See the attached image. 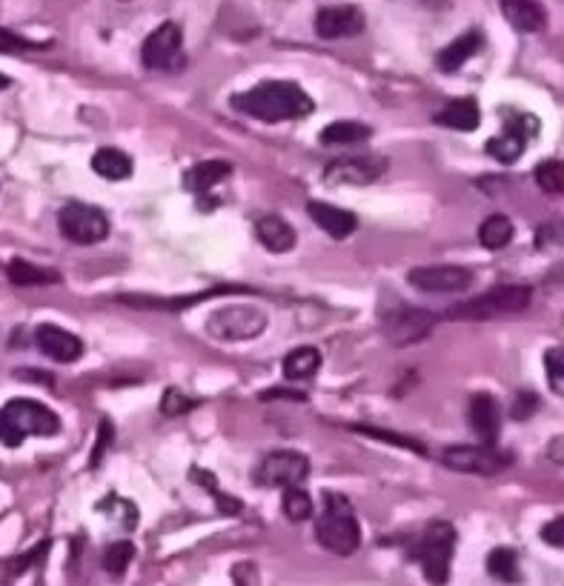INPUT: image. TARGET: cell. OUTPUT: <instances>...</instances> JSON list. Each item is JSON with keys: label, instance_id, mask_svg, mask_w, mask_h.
I'll return each instance as SVG.
<instances>
[{"label": "cell", "instance_id": "obj_32", "mask_svg": "<svg viewBox=\"0 0 564 586\" xmlns=\"http://www.w3.org/2000/svg\"><path fill=\"white\" fill-rule=\"evenodd\" d=\"M132 558H135V546L130 541H115V543H109L103 552V570L118 578L126 572V566L132 563Z\"/></svg>", "mask_w": 564, "mask_h": 586}, {"label": "cell", "instance_id": "obj_45", "mask_svg": "<svg viewBox=\"0 0 564 586\" xmlns=\"http://www.w3.org/2000/svg\"><path fill=\"white\" fill-rule=\"evenodd\" d=\"M9 83H12V81L4 75V72H0V89H9Z\"/></svg>", "mask_w": 564, "mask_h": 586}, {"label": "cell", "instance_id": "obj_20", "mask_svg": "<svg viewBox=\"0 0 564 586\" xmlns=\"http://www.w3.org/2000/svg\"><path fill=\"white\" fill-rule=\"evenodd\" d=\"M501 14L519 32H541L548 26V12L539 0H501Z\"/></svg>", "mask_w": 564, "mask_h": 586}, {"label": "cell", "instance_id": "obj_17", "mask_svg": "<svg viewBox=\"0 0 564 586\" xmlns=\"http://www.w3.org/2000/svg\"><path fill=\"white\" fill-rule=\"evenodd\" d=\"M470 424L487 447H496L501 432V409L499 400L487 392H476L470 398Z\"/></svg>", "mask_w": 564, "mask_h": 586}, {"label": "cell", "instance_id": "obj_42", "mask_svg": "<svg viewBox=\"0 0 564 586\" xmlns=\"http://www.w3.org/2000/svg\"><path fill=\"white\" fill-rule=\"evenodd\" d=\"M541 541L550 543V546L564 549V518H556V521H550V524H544V526H541Z\"/></svg>", "mask_w": 564, "mask_h": 586}, {"label": "cell", "instance_id": "obj_36", "mask_svg": "<svg viewBox=\"0 0 564 586\" xmlns=\"http://www.w3.org/2000/svg\"><path fill=\"white\" fill-rule=\"evenodd\" d=\"M192 478L212 492V498H218V506H221V512H227V515H235V512H241V501H235L232 495H224V492L218 489V484L212 481V475H209V472H204V469H192Z\"/></svg>", "mask_w": 564, "mask_h": 586}, {"label": "cell", "instance_id": "obj_39", "mask_svg": "<svg viewBox=\"0 0 564 586\" xmlns=\"http://www.w3.org/2000/svg\"><path fill=\"white\" fill-rule=\"evenodd\" d=\"M46 552H49V541H44V543H38L34 549H29L26 555L9 561V563H6V566H9V578H17V575H24L26 570H32V566L38 563Z\"/></svg>", "mask_w": 564, "mask_h": 586}, {"label": "cell", "instance_id": "obj_44", "mask_svg": "<svg viewBox=\"0 0 564 586\" xmlns=\"http://www.w3.org/2000/svg\"><path fill=\"white\" fill-rule=\"evenodd\" d=\"M264 400H269V398H293V400H306V395H301V392H281V389H272V392H264L261 395Z\"/></svg>", "mask_w": 564, "mask_h": 586}, {"label": "cell", "instance_id": "obj_31", "mask_svg": "<svg viewBox=\"0 0 564 586\" xmlns=\"http://www.w3.org/2000/svg\"><path fill=\"white\" fill-rule=\"evenodd\" d=\"M541 192L548 195H564V160H544L533 172Z\"/></svg>", "mask_w": 564, "mask_h": 586}, {"label": "cell", "instance_id": "obj_46", "mask_svg": "<svg viewBox=\"0 0 564 586\" xmlns=\"http://www.w3.org/2000/svg\"><path fill=\"white\" fill-rule=\"evenodd\" d=\"M9 46H12V43H0V52H6Z\"/></svg>", "mask_w": 564, "mask_h": 586}, {"label": "cell", "instance_id": "obj_21", "mask_svg": "<svg viewBox=\"0 0 564 586\" xmlns=\"http://www.w3.org/2000/svg\"><path fill=\"white\" fill-rule=\"evenodd\" d=\"M435 123L447 126V130H456V132H472V130H479V123H481V109L472 98H456L435 115Z\"/></svg>", "mask_w": 564, "mask_h": 586}, {"label": "cell", "instance_id": "obj_6", "mask_svg": "<svg viewBox=\"0 0 564 586\" xmlns=\"http://www.w3.org/2000/svg\"><path fill=\"white\" fill-rule=\"evenodd\" d=\"M442 464L452 472H462V475H484V478H493V475L504 472L513 464V455L499 452L487 444L484 447L456 444V447H447L442 452Z\"/></svg>", "mask_w": 564, "mask_h": 586}, {"label": "cell", "instance_id": "obj_9", "mask_svg": "<svg viewBox=\"0 0 564 586\" xmlns=\"http://www.w3.org/2000/svg\"><path fill=\"white\" fill-rule=\"evenodd\" d=\"M381 318H384L381 321L384 335L395 346H410V343L424 341L433 332L435 321H439L433 312H427V309H415V306H395Z\"/></svg>", "mask_w": 564, "mask_h": 586}, {"label": "cell", "instance_id": "obj_5", "mask_svg": "<svg viewBox=\"0 0 564 586\" xmlns=\"http://www.w3.org/2000/svg\"><path fill=\"white\" fill-rule=\"evenodd\" d=\"M269 318L264 309L258 306H249V303H238V306H227V309H218L215 315H209L207 321V332L218 341H252L258 338L264 329H267Z\"/></svg>", "mask_w": 564, "mask_h": 586}, {"label": "cell", "instance_id": "obj_28", "mask_svg": "<svg viewBox=\"0 0 564 586\" xmlns=\"http://www.w3.org/2000/svg\"><path fill=\"white\" fill-rule=\"evenodd\" d=\"M373 135V130L367 123L358 120H335L330 126H324L321 132V143L326 146H350V143H364Z\"/></svg>", "mask_w": 564, "mask_h": 586}, {"label": "cell", "instance_id": "obj_12", "mask_svg": "<svg viewBox=\"0 0 564 586\" xmlns=\"http://www.w3.org/2000/svg\"><path fill=\"white\" fill-rule=\"evenodd\" d=\"M6 415L17 424L24 435H38V437H52L61 432V418L54 415L46 404L32 398H12L4 407Z\"/></svg>", "mask_w": 564, "mask_h": 586}, {"label": "cell", "instance_id": "obj_40", "mask_svg": "<svg viewBox=\"0 0 564 586\" xmlns=\"http://www.w3.org/2000/svg\"><path fill=\"white\" fill-rule=\"evenodd\" d=\"M24 437H26V435H24L21 429H17V424L6 415V409H0V444H6V447L15 449V447L24 444Z\"/></svg>", "mask_w": 564, "mask_h": 586}, {"label": "cell", "instance_id": "obj_43", "mask_svg": "<svg viewBox=\"0 0 564 586\" xmlns=\"http://www.w3.org/2000/svg\"><path fill=\"white\" fill-rule=\"evenodd\" d=\"M544 283H550V286H564V264L553 266L548 272V278H544Z\"/></svg>", "mask_w": 564, "mask_h": 586}, {"label": "cell", "instance_id": "obj_34", "mask_svg": "<svg viewBox=\"0 0 564 586\" xmlns=\"http://www.w3.org/2000/svg\"><path fill=\"white\" fill-rule=\"evenodd\" d=\"M353 432L358 435H367V437H375V441H384V444H393V447H404V449H413V452H427V447L422 441H413L407 435H398V432H390V429H375V427H353Z\"/></svg>", "mask_w": 564, "mask_h": 586}, {"label": "cell", "instance_id": "obj_2", "mask_svg": "<svg viewBox=\"0 0 564 586\" xmlns=\"http://www.w3.org/2000/svg\"><path fill=\"white\" fill-rule=\"evenodd\" d=\"M316 538L324 549L347 558L358 552L361 546V526L353 515V506L344 495L326 492L324 495V515L316 524Z\"/></svg>", "mask_w": 564, "mask_h": 586}, {"label": "cell", "instance_id": "obj_24", "mask_svg": "<svg viewBox=\"0 0 564 586\" xmlns=\"http://www.w3.org/2000/svg\"><path fill=\"white\" fill-rule=\"evenodd\" d=\"M232 175V167L227 160H204V163H198V167H192L184 178V187L195 195H204L209 192L212 187H218L221 180H227Z\"/></svg>", "mask_w": 564, "mask_h": 586}, {"label": "cell", "instance_id": "obj_8", "mask_svg": "<svg viewBox=\"0 0 564 586\" xmlns=\"http://www.w3.org/2000/svg\"><path fill=\"white\" fill-rule=\"evenodd\" d=\"M309 475V457L296 449H278L264 455V461L256 469V484L272 486V489H289L301 486Z\"/></svg>", "mask_w": 564, "mask_h": 586}, {"label": "cell", "instance_id": "obj_25", "mask_svg": "<svg viewBox=\"0 0 564 586\" xmlns=\"http://www.w3.org/2000/svg\"><path fill=\"white\" fill-rule=\"evenodd\" d=\"M92 169L103 180H126L132 175V158L115 149V146H103V149L92 155Z\"/></svg>", "mask_w": 564, "mask_h": 586}, {"label": "cell", "instance_id": "obj_23", "mask_svg": "<svg viewBox=\"0 0 564 586\" xmlns=\"http://www.w3.org/2000/svg\"><path fill=\"white\" fill-rule=\"evenodd\" d=\"M481 43H484L481 32H464V34H459L456 41L447 43L439 52V61H435V63H439L442 72H456L459 66H464L472 58V54L481 49Z\"/></svg>", "mask_w": 564, "mask_h": 586}, {"label": "cell", "instance_id": "obj_27", "mask_svg": "<svg viewBox=\"0 0 564 586\" xmlns=\"http://www.w3.org/2000/svg\"><path fill=\"white\" fill-rule=\"evenodd\" d=\"M6 274L15 286H46V283H58L61 274L54 269H44V266H34L29 261H21L15 258L9 266H6Z\"/></svg>", "mask_w": 564, "mask_h": 586}, {"label": "cell", "instance_id": "obj_29", "mask_svg": "<svg viewBox=\"0 0 564 586\" xmlns=\"http://www.w3.org/2000/svg\"><path fill=\"white\" fill-rule=\"evenodd\" d=\"M479 241L484 249L496 252L513 241V221L507 215H490L479 226Z\"/></svg>", "mask_w": 564, "mask_h": 586}, {"label": "cell", "instance_id": "obj_35", "mask_svg": "<svg viewBox=\"0 0 564 586\" xmlns=\"http://www.w3.org/2000/svg\"><path fill=\"white\" fill-rule=\"evenodd\" d=\"M544 372H548L553 392L564 398V346H556V350L544 355Z\"/></svg>", "mask_w": 564, "mask_h": 586}, {"label": "cell", "instance_id": "obj_16", "mask_svg": "<svg viewBox=\"0 0 564 586\" xmlns=\"http://www.w3.org/2000/svg\"><path fill=\"white\" fill-rule=\"evenodd\" d=\"M364 29V14L355 6H326L316 14V32L324 41L353 38Z\"/></svg>", "mask_w": 564, "mask_h": 586}, {"label": "cell", "instance_id": "obj_1", "mask_svg": "<svg viewBox=\"0 0 564 586\" xmlns=\"http://www.w3.org/2000/svg\"><path fill=\"white\" fill-rule=\"evenodd\" d=\"M232 109L264 123L301 120L316 112V101L293 81H264L241 95H232Z\"/></svg>", "mask_w": 564, "mask_h": 586}, {"label": "cell", "instance_id": "obj_26", "mask_svg": "<svg viewBox=\"0 0 564 586\" xmlns=\"http://www.w3.org/2000/svg\"><path fill=\"white\" fill-rule=\"evenodd\" d=\"M321 370V352L316 346H298L284 358V378L287 380H306Z\"/></svg>", "mask_w": 564, "mask_h": 586}, {"label": "cell", "instance_id": "obj_18", "mask_svg": "<svg viewBox=\"0 0 564 586\" xmlns=\"http://www.w3.org/2000/svg\"><path fill=\"white\" fill-rule=\"evenodd\" d=\"M306 212H309V217L316 221V226H321L330 237H338V241H344V237H350V235L358 229V221H355L353 212L338 209V207H333V204H324V200H309Z\"/></svg>", "mask_w": 564, "mask_h": 586}, {"label": "cell", "instance_id": "obj_41", "mask_svg": "<svg viewBox=\"0 0 564 586\" xmlns=\"http://www.w3.org/2000/svg\"><path fill=\"white\" fill-rule=\"evenodd\" d=\"M539 407V398L533 392H519L516 400H513V418L516 420H524V418H530Z\"/></svg>", "mask_w": 564, "mask_h": 586}, {"label": "cell", "instance_id": "obj_33", "mask_svg": "<svg viewBox=\"0 0 564 586\" xmlns=\"http://www.w3.org/2000/svg\"><path fill=\"white\" fill-rule=\"evenodd\" d=\"M284 515L293 524H301L313 515V498H309V492H304L301 486H289L284 492Z\"/></svg>", "mask_w": 564, "mask_h": 586}, {"label": "cell", "instance_id": "obj_15", "mask_svg": "<svg viewBox=\"0 0 564 586\" xmlns=\"http://www.w3.org/2000/svg\"><path fill=\"white\" fill-rule=\"evenodd\" d=\"M34 343H38V350L46 358L58 360V363H72L83 355V341L54 323H41L34 329Z\"/></svg>", "mask_w": 564, "mask_h": 586}, {"label": "cell", "instance_id": "obj_19", "mask_svg": "<svg viewBox=\"0 0 564 586\" xmlns=\"http://www.w3.org/2000/svg\"><path fill=\"white\" fill-rule=\"evenodd\" d=\"M224 292H235L232 286L224 289H207V292H198V295H184V298H155V295H121L118 301L126 306H135V309H170V312H180V309H190L198 306L209 298L224 295Z\"/></svg>", "mask_w": 564, "mask_h": 586}, {"label": "cell", "instance_id": "obj_38", "mask_svg": "<svg viewBox=\"0 0 564 586\" xmlns=\"http://www.w3.org/2000/svg\"><path fill=\"white\" fill-rule=\"evenodd\" d=\"M115 441V427H112V420L103 418L101 424H98V437H95V449H92V457H89V466H98L103 461V455L109 449V444Z\"/></svg>", "mask_w": 564, "mask_h": 586}, {"label": "cell", "instance_id": "obj_14", "mask_svg": "<svg viewBox=\"0 0 564 586\" xmlns=\"http://www.w3.org/2000/svg\"><path fill=\"white\" fill-rule=\"evenodd\" d=\"M178 52H180V26L167 21L147 34V41L141 46V61L147 69H170L178 58Z\"/></svg>", "mask_w": 564, "mask_h": 586}, {"label": "cell", "instance_id": "obj_37", "mask_svg": "<svg viewBox=\"0 0 564 586\" xmlns=\"http://www.w3.org/2000/svg\"><path fill=\"white\" fill-rule=\"evenodd\" d=\"M198 404L195 398H190V395H184L180 389H167L163 392V398H160V412L163 415H184V412H190L192 407Z\"/></svg>", "mask_w": 564, "mask_h": 586}, {"label": "cell", "instance_id": "obj_3", "mask_svg": "<svg viewBox=\"0 0 564 586\" xmlns=\"http://www.w3.org/2000/svg\"><path fill=\"white\" fill-rule=\"evenodd\" d=\"M533 301V289L530 286H516V283H507V286H493L481 292V295L470 298L456 303L447 312L450 321H496L504 315H519L524 312L527 306Z\"/></svg>", "mask_w": 564, "mask_h": 586}, {"label": "cell", "instance_id": "obj_7", "mask_svg": "<svg viewBox=\"0 0 564 586\" xmlns=\"http://www.w3.org/2000/svg\"><path fill=\"white\" fill-rule=\"evenodd\" d=\"M58 226H61V235L66 237V241L81 244V246H92V244L106 241L109 217L98 207L66 204L58 215Z\"/></svg>", "mask_w": 564, "mask_h": 586}, {"label": "cell", "instance_id": "obj_11", "mask_svg": "<svg viewBox=\"0 0 564 586\" xmlns=\"http://www.w3.org/2000/svg\"><path fill=\"white\" fill-rule=\"evenodd\" d=\"M387 172V160L375 155H358V158H338L324 169V180L335 187H367L375 183Z\"/></svg>", "mask_w": 564, "mask_h": 586}, {"label": "cell", "instance_id": "obj_10", "mask_svg": "<svg viewBox=\"0 0 564 586\" xmlns=\"http://www.w3.org/2000/svg\"><path fill=\"white\" fill-rule=\"evenodd\" d=\"M539 132V120L530 115H507V130L496 138L487 140V155H493L499 163H516L524 149H527V140Z\"/></svg>", "mask_w": 564, "mask_h": 586}, {"label": "cell", "instance_id": "obj_30", "mask_svg": "<svg viewBox=\"0 0 564 586\" xmlns=\"http://www.w3.org/2000/svg\"><path fill=\"white\" fill-rule=\"evenodd\" d=\"M487 572L493 575L496 581H501V583H516L521 578L519 555L513 552V549H507V546L493 549V552L487 555Z\"/></svg>", "mask_w": 564, "mask_h": 586}, {"label": "cell", "instance_id": "obj_13", "mask_svg": "<svg viewBox=\"0 0 564 586\" xmlns=\"http://www.w3.org/2000/svg\"><path fill=\"white\" fill-rule=\"evenodd\" d=\"M407 281L413 289L422 292H464L472 283V272L464 266H452V264H442V266H418L407 274Z\"/></svg>", "mask_w": 564, "mask_h": 586}, {"label": "cell", "instance_id": "obj_22", "mask_svg": "<svg viewBox=\"0 0 564 586\" xmlns=\"http://www.w3.org/2000/svg\"><path fill=\"white\" fill-rule=\"evenodd\" d=\"M256 235H258V241H261L269 252H276V255L289 252V249L296 246V241H298L296 229L289 226V224L284 221V217H278V215H264V217H258Z\"/></svg>", "mask_w": 564, "mask_h": 586}, {"label": "cell", "instance_id": "obj_4", "mask_svg": "<svg viewBox=\"0 0 564 586\" xmlns=\"http://www.w3.org/2000/svg\"><path fill=\"white\" fill-rule=\"evenodd\" d=\"M452 552H456V529H452L447 521H433L424 529V535L415 549V558L422 561L424 578L433 586H444L450 581Z\"/></svg>", "mask_w": 564, "mask_h": 586}]
</instances>
